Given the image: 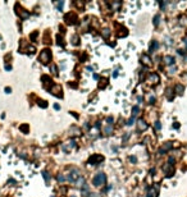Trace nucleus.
Returning a JSON list of instances; mask_svg holds the SVG:
<instances>
[{"label": "nucleus", "mask_w": 187, "mask_h": 197, "mask_svg": "<svg viewBox=\"0 0 187 197\" xmlns=\"http://www.w3.org/2000/svg\"><path fill=\"white\" fill-rule=\"evenodd\" d=\"M57 6H58V8L60 9V8L63 6V1H60V3H58V4H57Z\"/></svg>", "instance_id": "obj_32"}, {"label": "nucleus", "mask_w": 187, "mask_h": 197, "mask_svg": "<svg viewBox=\"0 0 187 197\" xmlns=\"http://www.w3.org/2000/svg\"><path fill=\"white\" fill-rule=\"evenodd\" d=\"M129 159H131V161H133V163H135V161H136V157H135V156H131V157H129Z\"/></svg>", "instance_id": "obj_35"}, {"label": "nucleus", "mask_w": 187, "mask_h": 197, "mask_svg": "<svg viewBox=\"0 0 187 197\" xmlns=\"http://www.w3.org/2000/svg\"><path fill=\"white\" fill-rule=\"evenodd\" d=\"M135 120H136V118H131V119H129V120L127 122V125H133Z\"/></svg>", "instance_id": "obj_24"}, {"label": "nucleus", "mask_w": 187, "mask_h": 197, "mask_svg": "<svg viewBox=\"0 0 187 197\" xmlns=\"http://www.w3.org/2000/svg\"><path fill=\"white\" fill-rule=\"evenodd\" d=\"M39 59H40V62H41L42 64H48V63L50 62V59H51V53H50V50H48V49L42 50Z\"/></svg>", "instance_id": "obj_2"}, {"label": "nucleus", "mask_w": 187, "mask_h": 197, "mask_svg": "<svg viewBox=\"0 0 187 197\" xmlns=\"http://www.w3.org/2000/svg\"><path fill=\"white\" fill-rule=\"evenodd\" d=\"M164 62H165V64H168V65H173V64H174V59H173L172 56H165V58H164Z\"/></svg>", "instance_id": "obj_13"}, {"label": "nucleus", "mask_w": 187, "mask_h": 197, "mask_svg": "<svg viewBox=\"0 0 187 197\" xmlns=\"http://www.w3.org/2000/svg\"><path fill=\"white\" fill-rule=\"evenodd\" d=\"M173 96H174V95H173V90H172V88H168V90H167V98H168V100H173Z\"/></svg>", "instance_id": "obj_17"}, {"label": "nucleus", "mask_w": 187, "mask_h": 197, "mask_svg": "<svg viewBox=\"0 0 187 197\" xmlns=\"http://www.w3.org/2000/svg\"><path fill=\"white\" fill-rule=\"evenodd\" d=\"M147 81L151 82V83H158V82H159V76L155 74V73H151V74L147 77Z\"/></svg>", "instance_id": "obj_9"}, {"label": "nucleus", "mask_w": 187, "mask_h": 197, "mask_svg": "<svg viewBox=\"0 0 187 197\" xmlns=\"http://www.w3.org/2000/svg\"><path fill=\"white\" fill-rule=\"evenodd\" d=\"M165 44L171 46V45L173 44V41H172V38H171V37H167V38H165Z\"/></svg>", "instance_id": "obj_23"}, {"label": "nucleus", "mask_w": 187, "mask_h": 197, "mask_svg": "<svg viewBox=\"0 0 187 197\" xmlns=\"http://www.w3.org/2000/svg\"><path fill=\"white\" fill-rule=\"evenodd\" d=\"M172 146H173V145H172V142H167V143H164V145L159 149V151H158V152H159V155H164V154H165V151H168V150H171V149H172Z\"/></svg>", "instance_id": "obj_6"}, {"label": "nucleus", "mask_w": 187, "mask_h": 197, "mask_svg": "<svg viewBox=\"0 0 187 197\" xmlns=\"http://www.w3.org/2000/svg\"><path fill=\"white\" fill-rule=\"evenodd\" d=\"M72 197H74V196H72Z\"/></svg>", "instance_id": "obj_38"}, {"label": "nucleus", "mask_w": 187, "mask_h": 197, "mask_svg": "<svg viewBox=\"0 0 187 197\" xmlns=\"http://www.w3.org/2000/svg\"><path fill=\"white\" fill-rule=\"evenodd\" d=\"M102 36H104V38H108L110 36V31L109 29H104L102 31Z\"/></svg>", "instance_id": "obj_20"}, {"label": "nucleus", "mask_w": 187, "mask_h": 197, "mask_svg": "<svg viewBox=\"0 0 187 197\" xmlns=\"http://www.w3.org/2000/svg\"><path fill=\"white\" fill-rule=\"evenodd\" d=\"M163 170L165 172L167 177H172V175H173V172H174L173 164H172V163H167V164L163 166Z\"/></svg>", "instance_id": "obj_3"}, {"label": "nucleus", "mask_w": 187, "mask_h": 197, "mask_svg": "<svg viewBox=\"0 0 187 197\" xmlns=\"http://www.w3.org/2000/svg\"><path fill=\"white\" fill-rule=\"evenodd\" d=\"M174 71H176V68H174V67H171V69H169V74H173Z\"/></svg>", "instance_id": "obj_31"}, {"label": "nucleus", "mask_w": 187, "mask_h": 197, "mask_svg": "<svg viewBox=\"0 0 187 197\" xmlns=\"http://www.w3.org/2000/svg\"><path fill=\"white\" fill-rule=\"evenodd\" d=\"M87 197H100V196H96V193H90Z\"/></svg>", "instance_id": "obj_33"}, {"label": "nucleus", "mask_w": 187, "mask_h": 197, "mask_svg": "<svg viewBox=\"0 0 187 197\" xmlns=\"http://www.w3.org/2000/svg\"><path fill=\"white\" fill-rule=\"evenodd\" d=\"M111 6H113V9H118V8L120 6V3H113Z\"/></svg>", "instance_id": "obj_26"}, {"label": "nucleus", "mask_w": 187, "mask_h": 197, "mask_svg": "<svg viewBox=\"0 0 187 197\" xmlns=\"http://www.w3.org/2000/svg\"><path fill=\"white\" fill-rule=\"evenodd\" d=\"M106 122H108V124H109V125H113V116H108Z\"/></svg>", "instance_id": "obj_27"}, {"label": "nucleus", "mask_w": 187, "mask_h": 197, "mask_svg": "<svg viewBox=\"0 0 187 197\" xmlns=\"http://www.w3.org/2000/svg\"><path fill=\"white\" fill-rule=\"evenodd\" d=\"M51 71H53V73L58 74V69H57V67H55V65H51Z\"/></svg>", "instance_id": "obj_28"}, {"label": "nucleus", "mask_w": 187, "mask_h": 197, "mask_svg": "<svg viewBox=\"0 0 187 197\" xmlns=\"http://www.w3.org/2000/svg\"><path fill=\"white\" fill-rule=\"evenodd\" d=\"M138 113H140L138 106H133V107H132V118H136V116L138 115Z\"/></svg>", "instance_id": "obj_15"}, {"label": "nucleus", "mask_w": 187, "mask_h": 197, "mask_svg": "<svg viewBox=\"0 0 187 197\" xmlns=\"http://www.w3.org/2000/svg\"><path fill=\"white\" fill-rule=\"evenodd\" d=\"M106 182V175L104 174V173H97L95 177H93V186H96V187H100V186H102L104 183Z\"/></svg>", "instance_id": "obj_1"}, {"label": "nucleus", "mask_w": 187, "mask_h": 197, "mask_svg": "<svg viewBox=\"0 0 187 197\" xmlns=\"http://www.w3.org/2000/svg\"><path fill=\"white\" fill-rule=\"evenodd\" d=\"M159 19H160V17H159V15H156V17L154 18V24H155V26H158V24L160 23V21H159Z\"/></svg>", "instance_id": "obj_21"}, {"label": "nucleus", "mask_w": 187, "mask_h": 197, "mask_svg": "<svg viewBox=\"0 0 187 197\" xmlns=\"http://www.w3.org/2000/svg\"><path fill=\"white\" fill-rule=\"evenodd\" d=\"M57 179H58V181H59V182H63V181H66V177H64V175H63V174H59V175H58V178H57Z\"/></svg>", "instance_id": "obj_25"}, {"label": "nucleus", "mask_w": 187, "mask_h": 197, "mask_svg": "<svg viewBox=\"0 0 187 197\" xmlns=\"http://www.w3.org/2000/svg\"><path fill=\"white\" fill-rule=\"evenodd\" d=\"M18 14H21L22 19H26V18H28V17H30V13H28V12H26V10H23V9H21V10L18 12Z\"/></svg>", "instance_id": "obj_12"}, {"label": "nucleus", "mask_w": 187, "mask_h": 197, "mask_svg": "<svg viewBox=\"0 0 187 197\" xmlns=\"http://www.w3.org/2000/svg\"><path fill=\"white\" fill-rule=\"evenodd\" d=\"M137 127H138V131H145L147 128V123L142 119H138L137 120Z\"/></svg>", "instance_id": "obj_8"}, {"label": "nucleus", "mask_w": 187, "mask_h": 197, "mask_svg": "<svg viewBox=\"0 0 187 197\" xmlns=\"http://www.w3.org/2000/svg\"><path fill=\"white\" fill-rule=\"evenodd\" d=\"M21 129H22L23 132H27V131H28V127H27V125H22V127H21Z\"/></svg>", "instance_id": "obj_30"}, {"label": "nucleus", "mask_w": 187, "mask_h": 197, "mask_svg": "<svg viewBox=\"0 0 187 197\" xmlns=\"http://www.w3.org/2000/svg\"><path fill=\"white\" fill-rule=\"evenodd\" d=\"M176 91H177V94L182 95V94H183V91H185V87H183L182 85H178V86L176 87Z\"/></svg>", "instance_id": "obj_18"}, {"label": "nucleus", "mask_w": 187, "mask_h": 197, "mask_svg": "<svg viewBox=\"0 0 187 197\" xmlns=\"http://www.w3.org/2000/svg\"><path fill=\"white\" fill-rule=\"evenodd\" d=\"M74 183H76V186H77L78 188H82V186L86 183V181H85V178H83V177H80V178H78Z\"/></svg>", "instance_id": "obj_10"}, {"label": "nucleus", "mask_w": 187, "mask_h": 197, "mask_svg": "<svg viewBox=\"0 0 187 197\" xmlns=\"http://www.w3.org/2000/svg\"><path fill=\"white\" fill-rule=\"evenodd\" d=\"M102 160H104V157H102V156H100V155H93V156H91V157L89 159V163H90V164H92V165H96V164L101 163Z\"/></svg>", "instance_id": "obj_5"}, {"label": "nucleus", "mask_w": 187, "mask_h": 197, "mask_svg": "<svg viewBox=\"0 0 187 197\" xmlns=\"http://www.w3.org/2000/svg\"><path fill=\"white\" fill-rule=\"evenodd\" d=\"M78 178H80V172H78L77 169H76V170L73 169V170H72V172L67 175V179H68L69 182H76Z\"/></svg>", "instance_id": "obj_4"}, {"label": "nucleus", "mask_w": 187, "mask_h": 197, "mask_svg": "<svg viewBox=\"0 0 187 197\" xmlns=\"http://www.w3.org/2000/svg\"><path fill=\"white\" fill-rule=\"evenodd\" d=\"M104 133L105 134H111L113 133V125H105V128H104Z\"/></svg>", "instance_id": "obj_14"}, {"label": "nucleus", "mask_w": 187, "mask_h": 197, "mask_svg": "<svg viewBox=\"0 0 187 197\" xmlns=\"http://www.w3.org/2000/svg\"><path fill=\"white\" fill-rule=\"evenodd\" d=\"M141 60H142V63H144V64H147V65H149V64H150V62H151V60H150V58H149L147 55H142V56H141Z\"/></svg>", "instance_id": "obj_16"}, {"label": "nucleus", "mask_w": 187, "mask_h": 197, "mask_svg": "<svg viewBox=\"0 0 187 197\" xmlns=\"http://www.w3.org/2000/svg\"><path fill=\"white\" fill-rule=\"evenodd\" d=\"M155 129H158V131H160L162 129V124H160V122L158 120V122H155Z\"/></svg>", "instance_id": "obj_22"}, {"label": "nucleus", "mask_w": 187, "mask_h": 197, "mask_svg": "<svg viewBox=\"0 0 187 197\" xmlns=\"http://www.w3.org/2000/svg\"><path fill=\"white\" fill-rule=\"evenodd\" d=\"M42 177H44V179L46 181V183H49V181H50V175H49V173H48V172H44V173H42Z\"/></svg>", "instance_id": "obj_19"}, {"label": "nucleus", "mask_w": 187, "mask_h": 197, "mask_svg": "<svg viewBox=\"0 0 187 197\" xmlns=\"http://www.w3.org/2000/svg\"><path fill=\"white\" fill-rule=\"evenodd\" d=\"M118 76V71H114V73H113V77H117Z\"/></svg>", "instance_id": "obj_34"}, {"label": "nucleus", "mask_w": 187, "mask_h": 197, "mask_svg": "<svg viewBox=\"0 0 187 197\" xmlns=\"http://www.w3.org/2000/svg\"><path fill=\"white\" fill-rule=\"evenodd\" d=\"M39 105L42 106V107H46V102L45 101H39Z\"/></svg>", "instance_id": "obj_29"}, {"label": "nucleus", "mask_w": 187, "mask_h": 197, "mask_svg": "<svg viewBox=\"0 0 187 197\" xmlns=\"http://www.w3.org/2000/svg\"><path fill=\"white\" fill-rule=\"evenodd\" d=\"M137 101L141 104V101H142V97H141V96H138V97H137Z\"/></svg>", "instance_id": "obj_36"}, {"label": "nucleus", "mask_w": 187, "mask_h": 197, "mask_svg": "<svg viewBox=\"0 0 187 197\" xmlns=\"http://www.w3.org/2000/svg\"><path fill=\"white\" fill-rule=\"evenodd\" d=\"M156 196H158V186L156 184L154 187L147 188V195H146V197H156Z\"/></svg>", "instance_id": "obj_7"}, {"label": "nucleus", "mask_w": 187, "mask_h": 197, "mask_svg": "<svg viewBox=\"0 0 187 197\" xmlns=\"http://www.w3.org/2000/svg\"><path fill=\"white\" fill-rule=\"evenodd\" d=\"M185 45H186V47H187V38L185 40Z\"/></svg>", "instance_id": "obj_37"}, {"label": "nucleus", "mask_w": 187, "mask_h": 197, "mask_svg": "<svg viewBox=\"0 0 187 197\" xmlns=\"http://www.w3.org/2000/svg\"><path fill=\"white\" fill-rule=\"evenodd\" d=\"M159 47V42L158 41H153V44H151V46H150V49H149V53L151 54V53H154V50H156Z\"/></svg>", "instance_id": "obj_11"}]
</instances>
